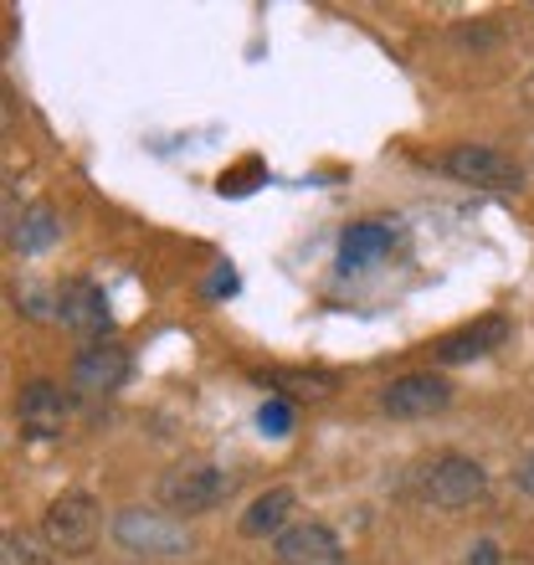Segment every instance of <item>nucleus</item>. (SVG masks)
<instances>
[{
    "label": "nucleus",
    "instance_id": "obj_1",
    "mask_svg": "<svg viewBox=\"0 0 534 565\" xmlns=\"http://www.w3.org/2000/svg\"><path fill=\"white\" fill-rule=\"evenodd\" d=\"M232 493H237V473H226L222 462H206V458L175 462V468H164L160 483H154L160 509H170L175 520L180 514H185V520L211 514V509H222Z\"/></svg>",
    "mask_w": 534,
    "mask_h": 565
},
{
    "label": "nucleus",
    "instance_id": "obj_2",
    "mask_svg": "<svg viewBox=\"0 0 534 565\" xmlns=\"http://www.w3.org/2000/svg\"><path fill=\"white\" fill-rule=\"evenodd\" d=\"M406 489L431 509H468L478 504L483 493H489V473H483V462L478 458H462V452H437V458L416 462L412 478H406Z\"/></svg>",
    "mask_w": 534,
    "mask_h": 565
},
{
    "label": "nucleus",
    "instance_id": "obj_3",
    "mask_svg": "<svg viewBox=\"0 0 534 565\" xmlns=\"http://www.w3.org/2000/svg\"><path fill=\"white\" fill-rule=\"evenodd\" d=\"M114 540L139 561H180L191 555V530L170 509H119L114 514Z\"/></svg>",
    "mask_w": 534,
    "mask_h": 565
},
{
    "label": "nucleus",
    "instance_id": "obj_4",
    "mask_svg": "<svg viewBox=\"0 0 534 565\" xmlns=\"http://www.w3.org/2000/svg\"><path fill=\"white\" fill-rule=\"evenodd\" d=\"M98 530H104V509L83 489H62L42 514V535L57 555H88Z\"/></svg>",
    "mask_w": 534,
    "mask_h": 565
},
{
    "label": "nucleus",
    "instance_id": "obj_5",
    "mask_svg": "<svg viewBox=\"0 0 534 565\" xmlns=\"http://www.w3.org/2000/svg\"><path fill=\"white\" fill-rule=\"evenodd\" d=\"M442 175H452L458 185H473V191H520V160L504 154L499 145H452L442 149Z\"/></svg>",
    "mask_w": 534,
    "mask_h": 565
},
{
    "label": "nucleus",
    "instance_id": "obj_6",
    "mask_svg": "<svg viewBox=\"0 0 534 565\" xmlns=\"http://www.w3.org/2000/svg\"><path fill=\"white\" fill-rule=\"evenodd\" d=\"M447 406H452V381L437 371H412V375H396L391 386H381V412L396 422L442 417Z\"/></svg>",
    "mask_w": 534,
    "mask_h": 565
},
{
    "label": "nucleus",
    "instance_id": "obj_7",
    "mask_svg": "<svg viewBox=\"0 0 534 565\" xmlns=\"http://www.w3.org/2000/svg\"><path fill=\"white\" fill-rule=\"evenodd\" d=\"M124 381H129V350L114 340H98L88 350H77L73 371H67V391H73L77 402H108Z\"/></svg>",
    "mask_w": 534,
    "mask_h": 565
},
{
    "label": "nucleus",
    "instance_id": "obj_8",
    "mask_svg": "<svg viewBox=\"0 0 534 565\" xmlns=\"http://www.w3.org/2000/svg\"><path fill=\"white\" fill-rule=\"evenodd\" d=\"M509 334H514V324H509L504 313H483V319H473V324L442 334L437 350H431V360H437V365H473V360L504 350Z\"/></svg>",
    "mask_w": 534,
    "mask_h": 565
},
{
    "label": "nucleus",
    "instance_id": "obj_9",
    "mask_svg": "<svg viewBox=\"0 0 534 565\" xmlns=\"http://www.w3.org/2000/svg\"><path fill=\"white\" fill-rule=\"evenodd\" d=\"M57 319L73 334H83V340H104L108 334V324H114V313H108V298H104V288L93 278H73V282H62L57 288Z\"/></svg>",
    "mask_w": 534,
    "mask_h": 565
},
{
    "label": "nucleus",
    "instance_id": "obj_10",
    "mask_svg": "<svg viewBox=\"0 0 534 565\" xmlns=\"http://www.w3.org/2000/svg\"><path fill=\"white\" fill-rule=\"evenodd\" d=\"M400 242V222L391 216H365V222L344 226L340 237V268L344 273H371L375 263H386Z\"/></svg>",
    "mask_w": 534,
    "mask_h": 565
},
{
    "label": "nucleus",
    "instance_id": "obj_11",
    "mask_svg": "<svg viewBox=\"0 0 534 565\" xmlns=\"http://www.w3.org/2000/svg\"><path fill=\"white\" fill-rule=\"evenodd\" d=\"M273 555H278L282 565H340L344 545L324 520H293L273 540Z\"/></svg>",
    "mask_w": 534,
    "mask_h": 565
},
{
    "label": "nucleus",
    "instance_id": "obj_12",
    "mask_svg": "<svg viewBox=\"0 0 534 565\" xmlns=\"http://www.w3.org/2000/svg\"><path fill=\"white\" fill-rule=\"evenodd\" d=\"M67 396H73V391L52 386V381H31V386L21 391V402H15V422H21V431L36 437V443L62 437V427H67Z\"/></svg>",
    "mask_w": 534,
    "mask_h": 565
},
{
    "label": "nucleus",
    "instance_id": "obj_13",
    "mask_svg": "<svg viewBox=\"0 0 534 565\" xmlns=\"http://www.w3.org/2000/svg\"><path fill=\"white\" fill-rule=\"evenodd\" d=\"M293 514H298V493L293 489H267V493H257L253 504H247V514H242V535L247 540H263V535L278 540L282 530L293 524Z\"/></svg>",
    "mask_w": 534,
    "mask_h": 565
},
{
    "label": "nucleus",
    "instance_id": "obj_14",
    "mask_svg": "<svg viewBox=\"0 0 534 565\" xmlns=\"http://www.w3.org/2000/svg\"><path fill=\"white\" fill-rule=\"evenodd\" d=\"M62 237V216L57 206H46V201H36V206H26L21 216H11V247L15 253H46L52 242Z\"/></svg>",
    "mask_w": 534,
    "mask_h": 565
},
{
    "label": "nucleus",
    "instance_id": "obj_15",
    "mask_svg": "<svg viewBox=\"0 0 534 565\" xmlns=\"http://www.w3.org/2000/svg\"><path fill=\"white\" fill-rule=\"evenodd\" d=\"M267 386H278L282 396H293V402H324V396H334V375L324 371H263Z\"/></svg>",
    "mask_w": 534,
    "mask_h": 565
},
{
    "label": "nucleus",
    "instance_id": "obj_16",
    "mask_svg": "<svg viewBox=\"0 0 534 565\" xmlns=\"http://www.w3.org/2000/svg\"><path fill=\"white\" fill-rule=\"evenodd\" d=\"M0 565H57V551L46 545L42 530H6V540H0Z\"/></svg>",
    "mask_w": 534,
    "mask_h": 565
},
{
    "label": "nucleus",
    "instance_id": "obj_17",
    "mask_svg": "<svg viewBox=\"0 0 534 565\" xmlns=\"http://www.w3.org/2000/svg\"><path fill=\"white\" fill-rule=\"evenodd\" d=\"M257 427H263L267 437H288V431H293V412H288V402H267L263 412H257Z\"/></svg>",
    "mask_w": 534,
    "mask_h": 565
},
{
    "label": "nucleus",
    "instance_id": "obj_18",
    "mask_svg": "<svg viewBox=\"0 0 534 565\" xmlns=\"http://www.w3.org/2000/svg\"><path fill=\"white\" fill-rule=\"evenodd\" d=\"M514 489H520V493H530V499H534V447H530V452H524L520 462H514Z\"/></svg>",
    "mask_w": 534,
    "mask_h": 565
},
{
    "label": "nucleus",
    "instance_id": "obj_19",
    "mask_svg": "<svg viewBox=\"0 0 534 565\" xmlns=\"http://www.w3.org/2000/svg\"><path fill=\"white\" fill-rule=\"evenodd\" d=\"M468 565H499V545H493V540H483V545H473V555H468Z\"/></svg>",
    "mask_w": 534,
    "mask_h": 565
},
{
    "label": "nucleus",
    "instance_id": "obj_20",
    "mask_svg": "<svg viewBox=\"0 0 534 565\" xmlns=\"http://www.w3.org/2000/svg\"><path fill=\"white\" fill-rule=\"evenodd\" d=\"M520 104H524V108H530V114H534V73H530V77H524V83H520Z\"/></svg>",
    "mask_w": 534,
    "mask_h": 565
}]
</instances>
